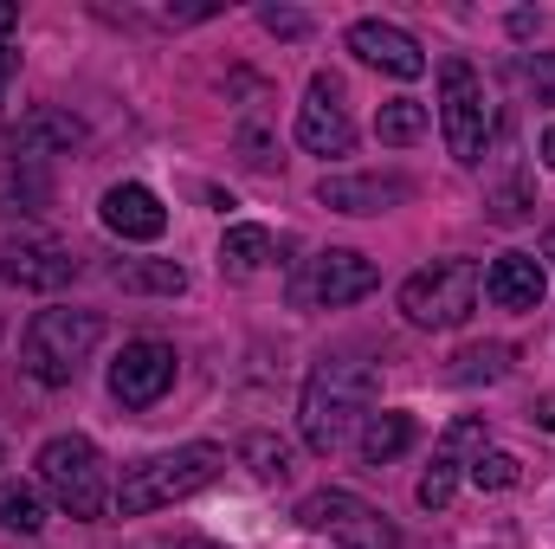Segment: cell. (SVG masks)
<instances>
[{
    "label": "cell",
    "mask_w": 555,
    "mask_h": 549,
    "mask_svg": "<svg viewBox=\"0 0 555 549\" xmlns=\"http://www.w3.org/2000/svg\"><path fill=\"white\" fill-rule=\"evenodd\" d=\"M369 401H375V369L356 362V356H323L304 382V401H297L304 446L330 459L356 433V420H369Z\"/></svg>",
    "instance_id": "1"
},
{
    "label": "cell",
    "mask_w": 555,
    "mask_h": 549,
    "mask_svg": "<svg viewBox=\"0 0 555 549\" xmlns=\"http://www.w3.org/2000/svg\"><path fill=\"white\" fill-rule=\"evenodd\" d=\"M220 472H227V452L207 446V439L175 446V452H155V459H137V465H124L117 511H124V518H149V511H162V505H175V498L207 491Z\"/></svg>",
    "instance_id": "2"
},
{
    "label": "cell",
    "mask_w": 555,
    "mask_h": 549,
    "mask_svg": "<svg viewBox=\"0 0 555 549\" xmlns=\"http://www.w3.org/2000/svg\"><path fill=\"white\" fill-rule=\"evenodd\" d=\"M98 343H104V317H98V310L52 304V310H39V317L26 323L20 356H26V375H33L39 388H72Z\"/></svg>",
    "instance_id": "3"
},
{
    "label": "cell",
    "mask_w": 555,
    "mask_h": 549,
    "mask_svg": "<svg viewBox=\"0 0 555 549\" xmlns=\"http://www.w3.org/2000/svg\"><path fill=\"white\" fill-rule=\"evenodd\" d=\"M39 485L46 498L65 511V518H85L98 524L111 511V478H104V452L85 439V433H59L39 446Z\"/></svg>",
    "instance_id": "4"
},
{
    "label": "cell",
    "mask_w": 555,
    "mask_h": 549,
    "mask_svg": "<svg viewBox=\"0 0 555 549\" xmlns=\"http://www.w3.org/2000/svg\"><path fill=\"white\" fill-rule=\"evenodd\" d=\"M478 291H485V278L472 259H433L401 284V317L414 330H459L478 310Z\"/></svg>",
    "instance_id": "5"
},
{
    "label": "cell",
    "mask_w": 555,
    "mask_h": 549,
    "mask_svg": "<svg viewBox=\"0 0 555 549\" xmlns=\"http://www.w3.org/2000/svg\"><path fill=\"white\" fill-rule=\"evenodd\" d=\"M439 130H446V149H452L465 168L485 162L491 104H485V78H478L465 59H446V65H439Z\"/></svg>",
    "instance_id": "6"
},
{
    "label": "cell",
    "mask_w": 555,
    "mask_h": 549,
    "mask_svg": "<svg viewBox=\"0 0 555 549\" xmlns=\"http://www.w3.org/2000/svg\"><path fill=\"white\" fill-rule=\"evenodd\" d=\"M297 524L330 537L336 549H401V531L356 491H310L297 505Z\"/></svg>",
    "instance_id": "7"
},
{
    "label": "cell",
    "mask_w": 555,
    "mask_h": 549,
    "mask_svg": "<svg viewBox=\"0 0 555 549\" xmlns=\"http://www.w3.org/2000/svg\"><path fill=\"white\" fill-rule=\"evenodd\" d=\"M382 284L375 259L356 253V246H330V253H310L304 272L291 278V297L297 304H317V310H336V304H356Z\"/></svg>",
    "instance_id": "8"
},
{
    "label": "cell",
    "mask_w": 555,
    "mask_h": 549,
    "mask_svg": "<svg viewBox=\"0 0 555 549\" xmlns=\"http://www.w3.org/2000/svg\"><path fill=\"white\" fill-rule=\"evenodd\" d=\"M297 142L310 155H349L356 149V124H349V104H343V85L330 72L310 78L304 104H297Z\"/></svg>",
    "instance_id": "9"
},
{
    "label": "cell",
    "mask_w": 555,
    "mask_h": 549,
    "mask_svg": "<svg viewBox=\"0 0 555 549\" xmlns=\"http://www.w3.org/2000/svg\"><path fill=\"white\" fill-rule=\"evenodd\" d=\"M168 388H175V349L155 343V336L124 343V356L111 362V395H117L124 408H155Z\"/></svg>",
    "instance_id": "10"
},
{
    "label": "cell",
    "mask_w": 555,
    "mask_h": 549,
    "mask_svg": "<svg viewBox=\"0 0 555 549\" xmlns=\"http://www.w3.org/2000/svg\"><path fill=\"white\" fill-rule=\"evenodd\" d=\"M0 278L20 284V291H65L78 278V253L46 240V233H20L0 246Z\"/></svg>",
    "instance_id": "11"
},
{
    "label": "cell",
    "mask_w": 555,
    "mask_h": 549,
    "mask_svg": "<svg viewBox=\"0 0 555 549\" xmlns=\"http://www.w3.org/2000/svg\"><path fill=\"white\" fill-rule=\"evenodd\" d=\"M478 452H485V420H478V413L452 420V426L439 433V446H433L426 478H420V505H426V511H446V505H452V491H459V472H465Z\"/></svg>",
    "instance_id": "12"
},
{
    "label": "cell",
    "mask_w": 555,
    "mask_h": 549,
    "mask_svg": "<svg viewBox=\"0 0 555 549\" xmlns=\"http://www.w3.org/2000/svg\"><path fill=\"white\" fill-rule=\"evenodd\" d=\"M349 52H356L362 65L388 72V78H420V72H426L420 39L408 26H395V20H356V26H349Z\"/></svg>",
    "instance_id": "13"
},
{
    "label": "cell",
    "mask_w": 555,
    "mask_h": 549,
    "mask_svg": "<svg viewBox=\"0 0 555 549\" xmlns=\"http://www.w3.org/2000/svg\"><path fill=\"white\" fill-rule=\"evenodd\" d=\"M85 142V124L72 117V111H26L20 124H13V137H7V149H13V168H39L46 155H72Z\"/></svg>",
    "instance_id": "14"
},
{
    "label": "cell",
    "mask_w": 555,
    "mask_h": 549,
    "mask_svg": "<svg viewBox=\"0 0 555 549\" xmlns=\"http://www.w3.org/2000/svg\"><path fill=\"white\" fill-rule=\"evenodd\" d=\"M408 194H414V181H401V175H323V188H317V201L336 214H388Z\"/></svg>",
    "instance_id": "15"
},
{
    "label": "cell",
    "mask_w": 555,
    "mask_h": 549,
    "mask_svg": "<svg viewBox=\"0 0 555 549\" xmlns=\"http://www.w3.org/2000/svg\"><path fill=\"white\" fill-rule=\"evenodd\" d=\"M98 214H104V227H111L117 240H162V233H168V207H162L142 181H117V188H104Z\"/></svg>",
    "instance_id": "16"
},
{
    "label": "cell",
    "mask_w": 555,
    "mask_h": 549,
    "mask_svg": "<svg viewBox=\"0 0 555 549\" xmlns=\"http://www.w3.org/2000/svg\"><path fill=\"white\" fill-rule=\"evenodd\" d=\"M543 291H550V272H543L537 253H504V259H491V272H485V297H491L498 310H537Z\"/></svg>",
    "instance_id": "17"
},
{
    "label": "cell",
    "mask_w": 555,
    "mask_h": 549,
    "mask_svg": "<svg viewBox=\"0 0 555 549\" xmlns=\"http://www.w3.org/2000/svg\"><path fill=\"white\" fill-rule=\"evenodd\" d=\"M362 465H388V459H401L408 446H414V413H369L362 420Z\"/></svg>",
    "instance_id": "18"
},
{
    "label": "cell",
    "mask_w": 555,
    "mask_h": 549,
    "mask_svg": "<svg viewBox=\"0 0 555 549\" xmlns=\"http://www.w3.org/2000/svg\"><path fill=\"white\" fill-rule=\"evenodd\" d=\"M272 233L266 227H227V240H220V272L227 278H259L272 266Z\"/></svg>",
    "instance_id": "19"
},
{
    "label": "cell",
    "mask_w": 555,
    "mask_h": 549,
    "mask_svg": "<svg viewBox=\"0 0 555 549\" xmlns=\"http://www.w3.org/2000/svg\"><path fill=\"white\" fill-rule=\"evenodd\" d=\"M0 531H20V537L46 531V498H39V485H26V478H7V485H0Z\"/></svg>",
    "instance_id": "20"
},
{
    "label": "cell",
    "mask_w": 555,
    "mask_h": 549,
    "mask_svg": "<svg viewBox=\"0 0 555 549\" xmlns=\"http://www.w3.org/2000/svg\"><path fill=\"white\" fill-rule=\"evenodd\" d=\"M111 284H124V291H155V297H175V291H188V272L175 266V259H130V266H117Z\"/></svg>",
    "instance_id": "21"
},
{
    "label": "cell",
    "mask_w": 555,
    "mask_h": 549,
    "mask_svg": "<svg viewBox=\"0 0 555 549\" xmlns=\"http://www.w3.org/2000/svg\"><path fill=\"white\" fill-rule=\"evenodd\" d=\"M504 369H511V349H504V343H472V349H459V356H452L446 382L472 388V382H498Z\"/></svg>",
    "instance_id": "22"
},
{
    "label": "cell",
    "mask_w": 555,
    "mask_h": 549,
    "mask_svg": "<svg viewBox=\"0 0 555 549\" xmlns=\"http://www.w3.org/2000/svg\"><path fill=\"white\" fill-rule=\"evenodd\" d=\"M375 137L395 142V149L420 142V137H426V104H414V98H395V104H382V117H375Z\"/></svg>",
    "instance_id": "23"
},
{
    "label": "cell",
    "mask_w": 555,
    "mask_h": 549,
    "mask_svg": "<svg viewBox=\"0 0 555 549\" xmlns=\"http://www.w3.org/2000/svg\"><path fill=\"white\" fill-rule=\"evenodd\" d=\"M517 478H524V465H517L511 452H498V446H485V452L472 459V485H478V491H511Z\"/></svg>",
    "instance_id": "24"
},
{
    "label": "cell",
    "mask_w": 555,
    "mask_h": 549,
    "mask_svg": "<svg viewBox=\"0 0 555 549\" xmlns=\"http://www.w3.org/2000/svg\"><path fill=\"white\" fill-rule=\"evenodd\" d=\"M240 452H246V465H253L259 478H284V472H291V452L278 446L272 433H246V446H240Z\"/></svg>",
    "instance_id": "25"
},
{
    "label": "cell",
    "mask_w": 555,
    "mask_h": 549,
    "mask_svg": "<svg viewBox=\"0 0 555 549\" xmlns=\"http://www.w3.org/2000/svg\"><path fill=\"white\" fill-rule=\"evenodd\" d=\"M13 26H20V13H13V0H0V91H7V78H13V65H20V52H13Z\"/></svg>",
    "instance_id": "26"
},
{
    "label": "cell",
    "mask_w": 555,
    "mask_h": 549,
    "mask_svg": "<svg viewBox=\"0 0 555 549\" xmlns=\"http://www.w3.org/2000/svg\"><path fill=\"white\" fill-rule=\"evenodd\" d=\"M524 78H530L537 104H555V52H537V59L524 65Z\"/></svg>",
    "instance_id": "27"
},
{
    "label": "cell",
    "mask_w": 555,
    "mask_h": 549,
    "mask_svg": "<svg viewBox=\"0 0 555 549\" xmlns=\"http://www.w3.org/2000/svg\"><path fill=\"white\" fill-rule=\"evenodd\" d=\"M266 26L284 33V39H304V13H278V7H266Z\"/></svg>",
    "instance_id": "28"
},
{
    "label": "cell",
    "mask_w": 555,
    "mask_h": 549,
    "mask_svg": "<svg viewBox=\"0 0 555 549\" xmlns=\"http://www.w3.org/2000/svg\"><path fill=\"white\" fill-rule=\"evenodd\" d=\"M530 420H537V426H543V433H555V395H543V401H537V408H530Z\"/></svg>",
    "instance_id": "29"
},
{
    "label": "cell",
    "mask_w": 555,
    "mask_h": 549,
    "mask_svg": "<svg viewBox=\"0 0 555 549\" xmlns=\"http://www.w3.org/2000/svg\"><path fill=\"white\" fill-rule=\"evenodd\" d=\"M168 549H220V544H207V537H175Z\"/></svg>",
    "instance_id": "30"
},
{
    "label": "cell",
    "mask_w": 555,
    "mask_h": 549,
    "mask_svg": "<svg viewBox=\"0 0 555 549\" xmlns=\"http://www.w3.org/2000/svg\"><path fill=\"white\" fill-rule=\"evenodd\" d=\"M543 162H550V168H555V124H550V130H543Z\"/></svg>",
    "instance_id": "31"
},
{
    "label": "cell",
    "mask_w": 555,
    "mask_h": 549,
    "mask_svg": "<svg viewBox=\"0 0 555 549\" xmlns=\"http://www.w3.org/2000/svg\"><path fill=\"white\" fill-rule=\"evenodd\" d=\"M543 259H550V266H555V227H550V240H543Z\"/></svg>",
    "instance_id": "32"
}]
</instances>
